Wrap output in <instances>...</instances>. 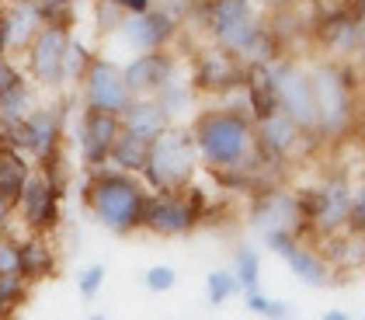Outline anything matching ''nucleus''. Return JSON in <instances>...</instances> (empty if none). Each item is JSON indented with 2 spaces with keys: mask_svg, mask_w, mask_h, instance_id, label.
Instances as JSON below:
<instances>
[{
  "mask_svg": "<svg viewBox=\"0 0 365 320\" xmlns=\"http://www.w3.org/2000/svg\"><path fill=\"white\" fill-rule=\"evenodd\" d=\"M188 136L198 164L212 175H247L261 160L254 143V122L240 108H202L188 122Z\"/></svg>",
  "mask_w": 365,
  "mask_h": 320,
  "instance_id": "f257e3e1",
  "label": "nucleus"
},
{
  "mask_svg": "<svg viewBox=\"0 0 365 320\" xmlns=\"http://www.w3.org/2000/svg\"><path fill=\"white\" fill-rule=\"evenodd\" d=\"M313 105H317V136L344 140L359 122V77L348 63L317 59L307 66Z\"/></svg>",
  "mask_w": 365,
  "mask_h": 320,
  "instance_id": "f03ea898",
  "label": "nucleus"
},
{
  "mask_svg": "<svg viewBox=\"0 0 365 320\" xmlns=\"http://www.w3.org/2000/svg\"><path fill=\"white\" fill-rule=\"evenodd\" d=\"M150 199V188L136 175L122 171H94L84 185V205L91 216L108 233L133 237L143 230V209Z\"/></svg>",
  "mask_w": 365,
  "mask_h": 320,
  "instance_id": "7ed1b4c3",
  "label": "nucleus"
},
{
  "mask_svg": "<svg viewBox=\"0 0 365 320\" xmlns=\"http://www.w3.org/2000/svg\"><path fill=\"white\" fill-rule=\"evenodd\" d=\"M198 171V157L192 136H188V125H170L164 129L153 143L146 146V164H143V185L150 192H188Z\"/></svg>",
  "mask_w": 365,
  "mask_h": 320,
  "instance_id": "20e7f679",
  "label": "nucleus"
},
{
  "mask_svg": "<svg viewBox=\"0 0 365 320\" xmlns=\"http://www.w3.org/2000/svg\"><path fill=\"white\" fill-rule=\"evenodd\" d=\"M205 25H209V38L216 49L240 59L244 49L257 38V31L264 29V18L254 0H209Z\"/></svg>",
  "mask_w": 365,
  "mask_h": 320,
  "instance_id": "39448f33",
  "label": "nucleus"
},
{
  "mask_svg": "<svg viewBox=\"0 0 365 320\" xmlns=\"http://www.w3.org/2000/svg\"><path fill=\"white\" fill-rule=\"evenodd\" d=\"M268 81H272V94H275V108L303 136H317V105H313V88H309L307 66L282 56L268 66Z\"/></svg>",
  "mask_w": 365,
  "mask_h": 320,
  "instance_id": "423d86ee",
  "label": "nucleus"
},
{
  "mask_svg": "<svg viewBox=\"0 0 365 320\" xmlns=\"http://www.w3.org/2000/svg\"><path fill=\"white\" fill-rule=\"evenodd\" d=\"M359 195H362V192H351L344 177H331L327 185H320V188H313V192H299L307 230H313L317 237H324V240L348 233L351 209H355V199H359Z\"/></svg>",
  "mask_w": 365,
  "mask_h": 320,
  "instance_id": "0eeeda50",
  "label": "nucleus"
},
{
  "mask_svg": "<svg viewBox=\"0 0 365 320\" xmlns=\"http://www.w3.org/2000/svg\"><path fill=\"white\" fill-rule=\"evenodd\" d=\"M81 84V101H84V112H101V115H122L129 105H133V94L122 81V66L108 56H94L87 63L84 77L77 81Z\"/></svg>",
  "mask_w": 365,
  "mask_h": 320,
  "instance_id": "6e6552de",
  "label": "nucleus"
},
{
  "mask_svg": "<svg viewBox=\"0 0 365 320\" xmlns=\"http://www.w3.org/2000/svg\"><path fill=\"white\" fill-rule=\"evenodd\" d=\"M70 25H42L38 35L31 38V46L25 49V66H29L31 88H49L56 91L66 84V49H70Z\"/></svg>",
  "mask_w": 365,
  "mask_h": 320,
  "instance_id": "1a4fd4ad",
  "label": "nucleus"
},
{
  "mask_svg": "<svg viewBox=\"0 0 365 320\" xmlns=\"http://www.w3.org/2000/svg\"><path fill=\"white\" fill-rule=\"evenodd\" d=\"M14 150H21V153H29L31 160H49L53 153L63 150V115H59L56 108H46V105H35L25 122L14 129V136H11V143Z\"/></svg>",
  "mask_w": 365,
  "mask_h": 320,
  "instance_id": "9d476101",
  "label": "nucleus"
},
{
  "mask_svg": "<svg viewBox=\"0 0 365 320\" xmlns=\"http://www.w3.org/2000/svg\"><path fill=\"white\" fill-rule=\"evenodd\" d=\"M198 223V205L178 192V195H168V192H150L146 199V209H143V230L157 233V237H185L192 233Z\"/></svg>",
  "mask_w": 365,
  "mask_h": 320,
  "instance_id": "9b49d317",
  "label": "nucleus"
},
{
  "mask_svg": "<svg viewBox=\"0 0 365 320\" xmlns=\"http://www.w3.org/2000/svg\"><path fill=\"white\" fill-rule=\"evenodd\" d=\"M178 21H170L164 11H146V14H133V18H122L118 21V29H115V35L136 53V56H143V53H168V46L178 38Z\"/></svg>",
  "mask_w": 365,
  "mask_h": 320,
  "instance_id": "f8f14e48",
  "label": "nucleus"
},
{
  "mask_svg": "<svg viewBox=\"0 0 365 320\" xmlns=\"http://www.w3.org/2000/svg\"><path fill=\"white\" fill-rule=\"evenodd\" d=\"M254 227L261 233H296L303 237L307 223H303V205H299V192H289V188H275V192H264L257 195L251 212Z\"/></svg>",
  "mask_w": 365,
  "mask_h": 320,
  "instance_id": "ddd939ff",
  "label": "nucleus"
},
{
  "mask_svg": "<svg viewBox=\"0 0 365 320\" xmlns=\"http://www.w3.org/2000/svg\"><path fill=\"white\" fill-rule=\"evenodd\" d=\"M244 73H247V66H244L240 59L212 46V49L198 53L188 81H192L195 91H212V94H220V91L244 88Z\"/></svg>",
  "mask_w": 365,
  "mask_h": 320,
  "instance_id": "4468645a",
  "label": "nucleus"
},
{
  "mask_svg": "<svg viewBox=\"0 0 365 320\" xmlns=\"http://www.w3.org/2000/svg\"><path fill=\"white\" fill-rule=\"evenodd\" d=\"M14 209L25 216V223H29L31 233H42V237H46L59 220V195L53 192V185L38 175V171H31L29 181H25V188H21V195H18V202H14Z\"/></svg>",
  "mask_w": 365,
  "mask_h": 320,
  "instance_id": "2eb2a0df",
  "label": "nucleus"
},
{
  "mask_svg": "<svg viewBox=\"0 0 365 320\" xmlns=\"http://www.w3.org/2000/svg\"><path fill=\"white\" fill-rule=\"evenodd\" d=\"M118 118L101 115V112H84L81 129H77V143H81V160L87 171H101L108 164L112 143L118 140Z\"/></svg>",
  "mask_w": 365,
  "mask_h": 320,
  "instance_id": "dca6fc26",
  "label": "nucleus"
},
{
  "mask_svg": "<svg viewBox=\"0 0 365 320\" xmlns=\"http://www.w3.org/2000/svg\"><path fill=\"white\" fill-rule=\"evenodd\" d=\"M254 143H257V153L261 157H275V160H289L296 157L303 146H307V136L282 115V112H272L261 122H254Z\"/></svg>",
  "mask_w": 365,
  "mask_h": 320,
  "instance_id": "f3484780",
  "label": "nucleus"
},
{
  "mask_svg": "<svg viewBox=\"0 0 365 320\" xmlns=\"http://www.w3.org/2000/svg\"><path fill=\"white\" fill-rule=\"evenodd\" d=\"M174 70L178 66H174L170 53H143V56H133L122 66V81H125L133 98H153Z\"/></svg>",
  "mask_w": 365,
  "mask_h": 320,
  "instance_id": "a211bd4d",
  "label": "nucleus"
},
{
  "mask_svg": "<svg viewBox=\"0 0 365 320\" xmlns=\"http://www.w3.org/2000/svg\"><path fill=\"white\" fill-rule=\"evenodd\" d=\"M0 25H4V35H7V49L25 53L46 21H42V11H38L35 0H11V4L0 7Z\"/></svg>",
  "mask_w": 365,
  "mask_h": 320,
  "instance_id": "6ab92c4d",
  "label": "nucleus"
},
{
  "mask_svg": "<svg viewBox=\"0 0 365 320\" xmlns=\"http://www.w3.org/2000/svg\"><path fill=\"white\" fill-rule=\"evenodd\" d=\"M320 42H324V49L331 53L327 59L348 63L351 56H359V49H362V21H359L355 14H344V11H341L331 21H324Z\"/></svg>",
  "mask_w": 365,
  "mask_h": 320,
  "instance_id": "aec40b11",
  "label": "nucleus"
},
{
  "mask_svg": "<svg viewBox=\"0 0 365 320\" xmlns=\"http://www.w3.org/2000/svg\"><path fill=\"white\" fill-rule=\"evenodd\" d=\"M153 101L160 105V112L168 115L170 125H188L195 118V101H198V91L192 88L188 77H181L178 70L164 81V88L153 94Z\"/></svg>",
  "mask_w": 365,
  "mask_h": 320,
  "instance_id": "412c9836",
  "label": "nucleus"
},
{
  "mask_svg": "<svg viewBox=\"0 0 365 320\" xmlns=\"http://www.w3.org/2000/svg\"><path fill=\"white\" fill-rule=\"evenodd\" d=\"M118 129L143 140V143H153L164 129H170V122L153 98H133V105L118 115Z\"/></svg>",
  "mask_w": 365,
  "mask_h": 320,
  "instance_id": "4be33fe9",
  "label": "nucleus"
},
{
  "mask_svg": "<svg viewBox=\"0 0 365 320\" xmlns=\"http://www.w3.org/2000/svg\"><path fill=\"white\" fill-rule=\"evenodd\" d=\"M53 272H56V251H53L49 237L29 233L25 240H18V275H21L25 282L49 279Z\"/></svg>",
  "mask_w": 365,
  "mask_h": 320,
  "instance_id": "5701e85b",
  "label": "nucleus"
},
{
  "mask_svg": "<svg viewBox=\"0 0 365 320\" xmlns=\"http://www.w3.org/2000/svg\"><path fill=\"white\" fill-rule=\"evenodd\" d=\"M29 175H31V167H29V160H25V153L14 150V146L0 143V195L11 205L18 202Z\"/></svg>",
  "mask_w": 365,
  "mask_h": 320,
  "instance_id": "b1692460",
  "label": "nucleus"
},
{
  "mask_svg": "<svg viewBox=\"0 0 365 320\" xmlns=\"http://www.w3.org/2000/svg\"><path fill=\"white\" fill-rule=\"evenodd\" d=\"M285 264L292 268V275L299 279V282H307V286H327L331 282V262H327V254L324 251H313L307 244H299Z\"/></svg>",
  "mask_w": 365,
  "mask_h": 320,
  "instance_id": "393cba45",
  "label": "nucleus"
},
{
  "mask_svg": "<svg viewBox=\"0 0 365 320\" xmlns=\"http://www.w3.org/2000/svg\"><path fill=\"white\" fill-rule=\"evenodd\" d=\"M146 146L143 140L129 136V133H118V140L112 143V153H108V164L122 175H143V164H146Z\"/></svg>",
  "mask_w": 365,
  "mask_h": 320,
  "instance_id": "a878e982",
  "label": "nucleus"
},
{
  "mask_svg": "<svg viewBox=\"0 0 365 320\" xmlns=\"http://www.w3.org/2000/svg\"><path fill=\"white\" fill-rule=\"evenodd\" d=\"M230 272H233L240 292H254L257 289V275H261V258H257V251H251V247H237L233 268H230Z\"/></svg>",
  "mask_w": 365,
  "mask_h": 320,
  "instance_id": "bb28decb",
  "label": "nucleus"
},
{
  "mask_svg": "<svg viewBox=\"0 0 365 320\" xmlns=\"http://www.w3.org/2000/svg\"><path fill=\"white\" fill-rule=\"evenodd\" d=\"M240 292L237 286V279H233V272L230 268H216V272H209V279H205V296H209V303L212 306H223L226 299H233Z\"/></svg>",
  "mask_w": 365,
  "mask_h": 320,
  "instance_id": "cd10ccee",
  "label": "nucleus"
},
{
  "mask_svg": "<svg viewBox=\"0 0 365 320\" xmlns=\"http://www.w3.org/2000/svg\"><path fill=\"white\" fill-rule=\"evenodd\" d=\"M94 59V53H87L84 42H77V38H70V49H66V66H63V73H66V84H77L81 77H84L87 63Z\"/></svg>",
  "mask_w": 365,
  "mask_h": 320,
  "instance_id": "c85d7f7f",
  "label": "nucleus"
},
{
  "mask_svg": "<svg viewBox=\"0 0 365 320\" xmlns=\"http://www.w3.org/2000/svg\"><path fill=\"white\" fill-rule=\"evenodd\" d=\"M25 292H29V282L18 272L14 275H0V310L7 314L11 306H18L25 299Z\"/></svg>",
  "mask_w": 365,
  "mask_h": 320,
  "instance_id": "c756f323",
  "label": "nucleus"
},
{
  "mask_svg": "<svg viewBox=\"0 0 365 320\" xmlns=\"http://www.w3.org/2000/svg\"><path fill=\"white\" fill-rule=\"evenodd\" d=\"M143 286L150 292H170L178 286V272H174L170 264H150V268L143 272Z\"/></svg>",
  "mask_w": 365,
  "mask_h": 320,
  "instance_id": "7c9ffc66",
  "label": "nucleus"
},
{
  "mask_svg": "<svg viewBox=\"0 0 365 320\" xmlns=\"http://www.w3.org/2000/svg\"><path fill=\"white\" fill-rule=\"evenodd\" d=\"M101 286H105V264H91V268L81 272V279H77V289H81V296H84L87 303L98 299Z\"/></svg>",
  "mask_w": 365,
  "mask_h": 320,
  "instance_id": "2f4dec72",
  "label": "nucleus"
},
{
  "mask_svg": "<svg viewBox=\"0 0 365 320\" xmlns=\"http://www.w3.org/2000/svg\"><path fill=\"white\" fill-rule=\"evenodd\" d=\"M18 272V240L11 233H0V275Z\"/></svg>",
  "mask_w": 365,
  "mask_h": 320,
  "instance_id": "473e14b6",
  "label": "nucleus"
},
{
  "mask_svg": "<svg viewBox=\"0 0 365 320\" xmlns=\"http://www.w3.org/2000/svg\"><path fill=\"white\" fill-rule=\"evenodd\" d=\"M264 240H268V247L279 254V258H289L296 247H299V237L296 233H285V230H279V233H264Z\"/></svg>",
  "mask_w": 365,
  "mask_h": 320,
  "instance_id": "72a5a7b5",
  "label": "nucleus"
},
{
  "mask_svg": "<svg viewBox=\"0 0 365 320\" xmlns=\"http://www.w3.org/2000/svg\"><path fill=\"white\" fill-rule=\"evenodd\" d=\"M108 7H115L122 18H133V14H146L153 11V0H105Z\"/></svg>",
  "mask_w": 365,
  "mask_h": 320,
  "instance_id": "f704fd0d",
  "label": "nucleus"
},
{
  "mask_svg": "<svg viewBox=\"0 0 365 320\" xmlns=\"http://www.w3.org/2000/svg\"><path fill=\"white\" fill-rule=\"evenodd\" d=\"M21 81H25V73H21L11 59H0V98L14 88V84H21Z\"/></svg>",
  "mask_w": 365,
  "mask_h": 320,
  "instance_id": "c9c22d12",
  "label": "nucleus"
},
{
  "mask_svg": "<svg viewBox=\"0 0 365 320\" xmlns=\"http://www.w3.org/2000/svg\"><path fill=\"white\" fill-rule=\"evenodd\" d=\"M247 310H251V314H257V317H268L272 299H268L261 289H254V292H247Z\"/></svg>",
  "mask_w": 365,
  "mask_h": 320,
  "instance_id": "e433bc0d",
  "label": "nucleus"
},
{
  "mask_svg": "<svg viewBox=\"0 0 365 320\" xmlns=\"http://www.w3.org/2000/svg\"><path fill=\"white\" fill-rule=\"evenodd\" d=\"M11 216H14V205L0 195V233H7V227H11Z\"/></svg>",
  "mask_w": 365,
  "mask_h": 320,
  "instance_id": "4c0bfd02",
  "label": "nucleus"
},
{
  "mask_svg": "<svg viewBox=\"0 0 365 320\" xmlns=\"http://www.w3.org/2000/svg\"><path fill=\"white\" fill-rule=\"evenodd\" d=\"M264 320H292V310H289L285 303H275V299H272V310H268Z\"/></svg>",
  "mask_w": 365,
  "mask_h": 320,
  "instance_id": "58836bf2",
  "label": "nucleus"
},
{
  "mask_svg": "<svg viewBox=\"0 0 365 320\" xmlns=\"http://www.w3.org/2000/svg\"><path fill=\"white\" fill-rule=\"evenodd\" d=\"M257 7H264V11H289L296 0H254Z\"/></svg>",
  "mask_w": 365,
  "mask_h": 320,
  "instance_id": "ea45409f",
  "label": "nucleus"
},
{
  "mask_svg": "<svg viewBox=\"0 0 365 320\" xmlns=\"http://www.w3.org/2000/svg\"><path fill=\"white\" fill-rule=\"evenodd\" d=\"M320 320H351V317H348L344 310H327V314H324Z\"/></svg>",
  "mask_w": 365,
  "mask_h": 320,
  "instance_id": "a19ab883",
  "label": "nucleus"
},
{
  "mask_svg": "<svg viewBox=\"0 0 365 320\" xmlns=\"http://www.w3.org/2000/svg\"><path fill=\"white\" fill-rule=\"evenodd\" d=\"M7 53H11V49H7V35H4V25H0V59H11Z\"/></svg>",
  "mask_w": 365,
  "mask_h": 320,
  "instance_id": "79ce46f5",
  "label": "nucleus"
},
{
  "mask_svg": "<svg viewBox=\"0 0 365 320\" xmlns=\"http://www.w3.org/2000/svg\"><path fill=\"white\" fill-rule=\"evenodd\" d=\"M87 320H108V317L105 314H94V317H87Z\"/></svg>",
  "mask_w": 365,
  "mask_h": 320,
  "instance_id": "37998d69",
  "label": "nucleus"
}]
</instances>
